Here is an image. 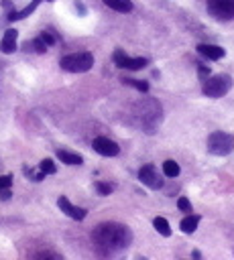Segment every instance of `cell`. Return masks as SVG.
Returning a JSON list of instances; mask_svg holds the SVG:
<instances>
[{
    "label": "cell",
    "instance_id": "obj_1",
    "mask_svg": "<svg viewBox=\"0 0 234 260\" xmlns=\"http://www.w3.org/2000/svg\"><path fill=\"white\" fill-rule=\"evenodd\" d=\"M132 240V234L126 226L116 222H104L94 228L92 244L100 256H114L122 252Z\"/></svg>",
    "mask_w": 234,
    "mask_h": 260
},
{
    "label": "cell",
    "instance_id": "obj_2",
    "mask_svg": "<svg viewBox=\"0 0 234 260\" xmlns=\"http://www.w3.org/2000/svg\"><path fill=\"white\" fill-rule=\"evenodd\" d=\"M139 106L143 108V114H141V126L145 132L153 134L157 130V126L161 124V104L153 98H145Z\"/></svg>",
    "mask_w": 234,
    "mask_h": 260
},
{
    "label": "cell",
    "instance_id": "obj_3",
    "mask_svg": "<svg viewBox=\"0 0 234 260\" xmlns=\"http://www.w3.org/2000/svg\"><path fill=\"white\" fill-rule=\"evenodd\" d=\"M61 69L65 72H72V74H83V72H90L92 65H94V55L88 53V51H79V53H70L61 57L59 61Z\"/></svg>",
    "mask_w": 234,
    "mask_h": 260
},
{
    "label": "cell",
    "instance_id": "obj_4",
    "mask_svg": "<svg viewBox=\"0 0 234 260\" xmlns=\"http://www.w3.org/2000/svg\"><path fill=\"white\" fill-rule=\"evenodd\" d=\"M230 88H232V77L224 75V74H218V75H210V77L204 79L202 92L208 98H222L224 94L230 92Z\"/></svg>",
    "mask_w": 234,
    "mask_h": 260
},
{
    "label": "cell",
    "instance_id": "obj_5",
    "mask_svg": "<svg viewBox=\"0 0 234 260\" xmlns=\"http://www.w3.org/2000/svg\"><path fill=\"white\" fill-rule=\"evenodd\" d=\"M206 147H208V152L216 154V157H226V154H230L234 149V136L228 132H220V130L212 132L208 136Z\"/></svg>",
    "mask_w": 234,
    "mask_h": 260
},
{
    "label": "cell",
    "instance_id": "obj_6",
    "mask_svg": "<svg viewBox=\"0 0 234 260\" xmlns=\"http://www.w3.org/2000/svg\"><path fill=\"white\" fill-rule=\"evenodd\" d=\"M208 12L220 21L234 19V0H208Z\"/></svg>",
    "mask_w": 234,
    "mask_h": 260
},
{
    "label": "cell",
    "instance_id": "obj_7",
    "mask_svg": "<svg viewBox=\"0 0 234 260\" xmlns=\"http://www.w3.org/2000/svg\"><path fill=\"white\" fill-rule=\"evenodd\" d=\"M114 63L122 67V69H130V72H137V69H143L147 65L145 57H128L122 49H116L114 51Z\"/></svg>",
    "mask_w": 234,
    "mask_h": 260
},
{
    "label": "cell",
    "instance_id": "obj_8",
    "mask_svg": "<svg viewBox=\"0 0 234 260\" xmlns=\"http://www.w3.org/2000/svg\"><path fill=\"white\" fill-rule=\"evenodd\" d=\"M139 179L149 189H161L163 187V179L159 177V171L155 169V165H145V167H141Z\"/></svg>",
    "mask_w": 234,
    "mask_h": 260
},
{
    "label": "cell",
    "instance_id": "obj_9",
    "mask_svg": "<svg viewBox=\"0 0 234 260\" xmlns=\"http://www.w3.org/2000/svg\"><path fill=\"white\" fill-rule=\"evenodd\" d=\"M92 147H94V150H96L98 154H102V157H116V154L120 152V147L116 145L114 141H110V138H106V136L94 138Z\"/></svg>",
    "mask_w": 234,
    "mask_h": 260
},
{
    "label": "cell",
    "instance_id": "obj_10",
    "mask_svg": "<svg viewBox=\"0 0 234 260\" xmlns=\"http://www.w3.org/2000/svg\"><path fill=\"white\" fill-rule=\"evenodd\" d=\"M57 205H59V210L65 214V216H70L72 220H78V222H81L83 218L88 216V212L86 210H81V207H76V205H72V201L68 199V197H59L57 199Z\"/></svg>",
    "mask_w": 234,
    "mask_h": 260
},
{
    "label": "cell",
    "instance_id": "obj_11",
    "mask_svg": "<svg viewBox=\"0 0 234 260\" xmlns=\"http://www.w3.org/2000/svg\"><path fill=\"white\" fill-rule=\"evenodd\" d=\"M197 53L204 55L208 61H218V59L224 57V49L220 45H206V43H202V45H197Z\"/></svg>",
    "mask_w": 234,
    "mask_h": 260
},
{
    "label": "cell",
    "instance_id": "obj_12",
    "mask_svg": "<svg viewBox=\"0 0 234 260\" xmlns=\"http://www.w3.org/2000/svg\"><path fill=\"white\" fill-rule=\"evenodd\" d=\"M16 37H19V33L14 29H8L4 33L2 41H0V51H2V53H12V51H16Z\"/></svg>",
    "mask_w": 234,
    "mask_h": 260
},
{
    "label": "cell",
    "instance_id": "obj_13",
    "mask_svg": "<svg viewBox=\"0 0 234 260\" xmlns=\"http://www.w3.org/2000/svg\"><path fill=\"white\" fill-rule=\"evenodd\" d=\"M57 159L61 161V163H65V165H81L83 163V157L81 154H78V152H70V150H57Z\"/></svg>",
    "mask_w": 234,
    "mask_h": 260
},
{
    "label": "cell",
    "instance_id": "obj_14",
    "mask_svg": "<svg viewBox=\"0 0 234 260\" xmlns=\"http://www.w3.org/2000/svg\"><path fill=\"white\" fill-rule=\"evenodd\" d=\"M39 2H41V0H33V2H31L29 6H25L21 12H16V10L12 8V10L8 12V16H6V19H8V21H21V19H25V16H29L33 10H35V8L39 6Z\"/></svg>",
    "mask_w": 234,
    "mask_h": 260
},
{
    "label": "cell",
    "instance_id": "obj_15",
    "mask_svg": "<svg viewBox=\"0 0 234 260\" xmlns=\"http://www.w3.org/2000/svg\"><path fill=\"white\" fill-rule=\"evenodd\" d=\"M197 223H199V216H186L181 220V223H179V228H181V232L183 234H194L195 230H197Z\"/></svg>",
    "mask_w": 234,
    "mask_h": 260
},
{
    "label": "cell",
    "instance_id": "obj_16",
    "mask_svg": "<svg viewBox=\"0 0 234 260\" xmlns=\"http://www.w3.org/2000/svg\"><path fill=\"white\" fill-rule=\"evenodd\" d=\"M104 4L110 6L116 12H130L132 10V2H130V0H104Z\"/></svg>",
    "mask_w": 234,
    "mask_h": 260
},
{
    "label": "cell",
    "instance_id": "obj_17",
    "mask_svg": "<svg viewBox=\"0 0 234 260\" xmlns=\"http://www.w3.org/2000/svg\"><path fill=\"white\" fill-rule=\"evenodd\" d=\"M153 226H155V230L161 234V236H165V238H169L171 236V226H169V222H167L165 218H155L153 220Z\"/></svg>",
    "mask_w": 234,
    "mask_h": 260
},
{
    "label": "cell",
    "instance_id": "obj_18",
    "mask_svg": "<svg viewBox=\"0 0 234 260\" xmlns=\"http://www.w3.org/2000/svg\"><path fill=\"white\" fill-rule=\"evenodd\" d=\"M179 171H181V169H179V165H177L175 161H171V159L163 163V175H165V177L175 179V177L179 175Z\"/></svg>",
    "mask_w": 234,
    "mask_h": 260
},
{
    "label": "cell",
    "instance_id": "obj_19",
    "mask_svg": "<svg viewBox=\"0 0 234 260\" xmlns=\"http://www.w3.org/2000/svg\"><path fill=\"white\" fill-rule=\"evenodd\" d=\"M39 171H43L45 175H55V173H57V167H55V163H53L51 159H43L41 165H39Z\"/></svg>",
    "mask_w": 234,
    "mask_h": 260
},
{
    "label": "cell",
    "instance_id": "obj_20",
    "mask_svg": "<svg viewBox=\"0 0 234 260\" xmlns=\"http://www.w3.org/2000/svg\"><path fill=\"white\" fill-rule=\"evenodd\" d=\"M29 49H35L37 53H45V51H47V43L41 37H37V39H33L31 43H27V51Z\"/></svg>",
    "mask_w": 234,
    "mask_h": 260
},
{
    "label": "cell",
    "instance_id": "obj_21",
    "mask_svg": "<svg viewBox=\"0 0 234 260\" xmlns=\"http://www.w3.org/2000/svg\"><path fill=\"white\" fill-rule=\"evenodd\" d=\"M96 191L100 195H110L114 191V185L112 183H104V181H96Z\"/></svg>",
    "mask_w": 234,
    "mask_h": 260
},
{
    "label": "cell",
    "instance_id": "obj_22",
    "mask_svg": "<svg viewBox=\"0 0 234 260\" xmlns=\"http://www.w3.org/2000/svg\"><path fill=\"white\" fill-rule=\"evenodd\" d=\"M126 85H132L135 90H139V92H149V83L147 81H143V79H122Z\"/></svg>",
    "mask_w": 234,
    "mask_h": 260
},
{
    "label": "cell",
    "instance_id": "obj_23",
    "mask_svg": "<svg viewBox=\"0 0 234 260\" xmlns=\"http://www.w3.org/2000/svg\"><path fill=\"white\" fill-rule=\"evenodd\" d=\"M177 207H179L181 212L192 214V203H190V199H188V197H179V199H177Z\"/></svg>",
    "mask_w": 234,
    "mask_h": 260
},
{
    "label": "cell",
    "instance_id": "obj_24",
    "mask_svg": "<svg viewBox=\"0 0 234 260\" xmlns=\"http://www.w3.org/2000/svg\"><path fill=\"white\" fill-rule=\"evenodd\" d=\"M39 37H41V39H43V41L47 43V47H49V45H55V43H57V37H55L53 33H49V31H47V33L43 31V33L39 35Z\"/></svg>",
    "mask_w": 234,
    "mask_h": 260
},
{
    "label": "cell",
    "instance_id": "obj_25",
    "mask_svg": "<svg viewBox=\"0 0 234 260\" xmlns=\"http://www.w3.org/2000/svg\"><path fill=\"white\" fill-rule=\"evenodd\" d=\"M197 75H199V79L210 77V67L204 65V63H197Z\"/></svg>",
    "mask_w": 234,
    "mask_h": 260
},
{
    "label": "cell",
    "instance_id": "obj_26",
    "mask_svg": "<svg viewBox=\"0 0 234 260\" xmlns=\"http://www.w3.org/2000/svg\"><path fill=\"white\" fill-rule=\"evenodd\" d=\"M35 258H39V260H43V258H53V260H61V256L59 254H55V252H37L35 254Z\"/></svg>",
    "mask_w": 234,
    "mask_h": 260
},
{
    "label": "cell",
    "instance_id": "obj_27",
    "mask_svg": "<svg viewBox=\"0 0 234 260\" xmlns=\"http://www.w3.org/2000/svg\"><path fill=\"white\" fill-rule=\"evenodd\" d=\"M12 185V175H2L0 177V189H6Z\"/></svg>",
    "mask_w": 234,
    "mask_h": 260
},
{
    "label": "cell",
    "instance_id": "obj_28",
    "mask_svg": "<svg viewBox=\"0 0 234 260\" xmlns=\"http://www.w3.org/2000/svg\"><path fill=\"white\" fill-rule=\"evenodd\" d=\"M8 197H10L8 187H6V189H0V199H8Z\"/></svg>",
    "mask_w": 234,
    "mask_h": 260
}]
</instances>
